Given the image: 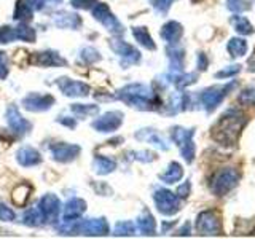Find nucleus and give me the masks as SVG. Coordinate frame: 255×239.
I'll return each mask as SVG.
<instances>
[{"label":"nucleus","mask_w":255,"mask_h":239,"mask_svg":"<svg viewBox=\"0 0 255 239\" xmlns=\"http://www.w3.org/2000/svg\"><path fill=\"white\" fill-rule=\"evenodd\" d=\"M247 123V117L238 109H230L212 127V139L223 147H233Z\"/></svg>","instance_id":"obj_1"},{"label":"nucleus","mask_w":255,"mask_h":239,"mask_svg":"<svg viewBox=\"0 0 255 239\" xmlns=\"http://www.w3.org/2000/svg\"><path fill=\"white\" fill-rule=\"evenodd\" d=\"M122 98L128 106L137 107L140 110H153L158 107V99L155 93L145 85H129L120 91Z\"/></svg>","instance_id":"obj_2"},{"label":"nucleus","mask_w":255,"mask_h":239,"mask_svg":"<svg viewBox=\"0 0 255 239\" xmlns=\"http://www.w3.org/2000/svg\"><path fill=\"white\" fill-rule=\"evenodd\" d=\"M239 182V172L235 167H225V169L219 171L214 175L211 182V190L215 196H225L230 193Z\"/></svg>","instance_id":"obj_3"},{"label":"nucleus","mask_w":255,"mask_h":239,"mask_svg":"<svg viewBox=\"0 0 255 239\" xmlns=\"http://www.w3.org/2000/svg\"><path fill=\"white\" fill-rule=\"evenodd\" d=\"M172 139L177 143V147L182 151V156L187 163H191L195 159V143H193V129H185V127L175 126L172 127Z\"/></svg>","instance_id":"obj_4"},{"label":"nucleus","mask_w":255,"mask_h":239,"mask_svg":"<svg viewBox=\"0 0 255 239\" xmlns=\"http://www.w3.org/2000/svg\"><path fill=\"white\" fill-rule=\"evenodd\" d=\"M196 230L199 235L203 236H217L222 231L220 225V217L217 211L214 209H207L201 212L196 219Z\"/></svg>","instance_id":"obj_5"},{"label":"nucleus","mask_w":255,"mask_h":239,"mask_svg":"<svg viewBox=\"0 0 255 239\" xmlns=\"http://www.w3.org/2000/svg\"><path fill=\"white\" fill-rule=\"evenodd\" d=\"M155 204L158 207V211L164 215H174L175 212L180 211V199L177 195H174L172 191L159 188L155 191L153 195Z\"/></svg>","instance_id":"obj_6"},{"label":"nucleus","mask_w":255,"mask_h":239,"mask_svg":"<svg viewBox=\"0 0 255 239\" xmlns=\"http://www.w3.org/2000/svg\"><path fill=\"white\" fill-rule=\"evenodd\" d=\"M236 86V82L230 83V85H223V86H211L204 90L201 93V102L206 110H214L215 107L219 106V104L227 98V94L233 90Z\"/></svg>","instance_id":"obj_7"},{"label":"nucleus","mask_w":255,"mask_h":239,"mask_svg":"<svg viewBox=\"0 0 255 239\" xmlns=\"http://www.w3.org/2000/svg\"><path fill=\"white\" fill-rule=\"evenodd\" d=\"M93 14H94V18L98 21H101L109 30L115 32V34H122L123 32L122 24H120L118 19L112 14V11L109 10V6L106 3H98V6L94 8Z\"/></svg>","instance_id":"obj_8"},{"label":"nucleus","mask_w":255,"mask_h":239,"mask_svg":"<svg viewBox=\"0 0 255 239\" xmlns=\"http://www.w3.org/2000/svg\"><path fill=\"white\" fill-rule=\"evenodd\" d=\"M59 207H61V203L54 195H45L42 199H40V204H38V209L42 212L43 219L48 222H54L58 219Z\"/></svg>","instance_id":"obj_9"},{"label":"nucleus","mask_w":255,"mask_h":239,"mask_svg":"<svg viewBox=\"0 0 255 239\" xmlns=\"http://www.w3.org/2000/svg\"><path fill=\"white\" fill-rule=\"evenodd\" d=\"M122 123H123V115L120 112H110V114H106L99 120H96L93 123V127H96L101 132H109L118 129Z\"/></svg>","instance_id":"obj_10"},{"label":"nucleus","mask_w":255,"mask_h":239,"mask_svg":"<svg viewBox=\"0 0 255 239\" xmlns=\"http://www.w3.org/2000/svg\"><path fill=\"white\" fill-rule=\"evenodd\" d=\"M54 99L51 96H43V94H29L26 99L22 101L24 109L30 112H42L53 106Z\"/></svg>","instance_id":"obj_11"},{"label":"nucleus","mask_w":255,"mask_h":239,"mask_svg":"<svg viewBox=\"0 0 255 239\" xmlns=\"http://www.w3.org/2000/svg\"><path fill=\"white\" fill-rule=\"evenodd\" d=\"M112 48H114L117 54H120L123 58V61H122L123 66L135 64V62H139V59H140V53L135 50L134 46L128 45L125 42H114V43H112Z\"/></svg>","instance_id":"obj_12"},{"label":"nucleus","mask_w":255,"mask_h":239,"mask_svg":"<svg viewBox=\"0 0 255 239\" xmlns=\"http://www.w3.org/2000/svg\"><path fill=\"white\" fill-rule=\"evenodd\" d=\"M6 120H8V124H10L11 129L18 134H26L30 129V123L21 117V114L14 106H11L6 110Z\"/></svg>","instance_id":"obj_13"},{"label":"nucleus","mask_w":255,"mask_h":239,"mask_svg":"<svg viewBox=\"0 0 255 239\" xmlns=\"http://www.w3.org/2000/svg\"><path fill=\"white\" fill-rule=\"evenodd\" d=\"M51 151L56 161L67 163V161H72V159L80 153V147L69 145V143H56V145L51 147Z\"/></svg>","instance_id":"obj_14"},{"label":"nucleus","mask_w":255,"mask_h":239,"mask_svg":"<svg viewBox=\"0 0 255 239\" xmlns=\"http://www.w3.org/2000/svg\"><path fill=\"white\" fill-rule=\"evenodd\" d=\"M58 86L61 88V91L66 96H86L90 93V86L82 83V82H74L69 78H61L58 82Z\"/></svg>","instance_id":"obj_15"},{"label":"nucleus","mask_w":255,"mask_h":239,"mask_svg":"<svg viewBox=\"0 0 255 239\" xmlns=\"http://www.w3.org/2000/svg\"><path fill=\"white\" fill-rule=\"evenodd\" d=\"M77 231H82L85 235H107L109 225L104 219H91L83 223H78Z\"/></svg>","instance_id":"obj_16"},{"label":"nucleus","mask_w":255,"mask_h":239,"mask_svg":"<svg viewBox=\"0 0 255 239\" xmlns=\"http://www.w3.org/2000/svg\"><path fill=\"white\" fill-rule=\"evenodd\" d=\"M86 209V203L80 198H74L64 207V220L66 222H74L82 215Z\"/></svg>","instance_id":"obj_17"},{"label":"nucleus","mask_w":255,"mask_h":239,"mask_svg":"<svg viewBox=\"0 0 255 239\" xmlns=\"http://www.w3.org/2000/svg\"><path fill=\"white\" fill-rule=\"evenodd\" d=\"M183 34V29L179 22L175 21H169L167 24H164L163 29H161V37L166 40L167 43H177L179 38Z\"/></svg>","instance_id":"obj_18"},{"label":"nucleus","mask_w":255,"mask_h":239,"mask_svg":"<svg viewBox=\"0 0 255 239\" xmlns=\"http://www.w3.org/2000/svg\"><path fill=\"white\" fill-rule=\"evenodd\" d=\"M40 161H42V156H40V153L34 148L26 147L18 151V163L21 166H34V164H38Z\"/></svg>","instance_id":"obj_19"},{"label":"nucleus","mask_w":255,"mask_h":239,"mask_svg":"<svg viewBox=\"0 0 255 239\" xmlns=\"http://www.w3.org/2000/svg\"><path fill=\"white\" fill-rule=\"evenodd\" d=\"M32 61H34L35 64H38V66H59V64L64 66V64H66V61H64L58 53H53V51L37 53L35 59L32 58Z\"/></svg>","instance_id":"obj_20"},{"label":"nucleus","mask_w":255,"mask_h":239,"mask_svg":"<svg viewBox=\"0 0 255 239\" xmlns=\"http://www.w3.org/2000/svg\"><path fill=\"white\" fill-rule=\"evenodd\" d=\"M137 139H140V140H148L150 143H153L155 147L161 148V150H167V148H169V147H167V143L164 142V139L156 131H153V129H142L140 132H137Z\"/></svg>","instance_id":"obj_21"},{"label":"nucleus","mask_w":255,"mask_h":239,"mask_svg":"<svg viewBox=\"0 0 255 239\" xmlns=\"http://www.w3.org/2000/svg\"><path fill=\"white\" fill-rule=\"evenodd\" d=\"M182 177H183V169L179 163H171L169 167L166 169V172H163L161 175H159V179L166 183H175V182H179Z\"/></svg>","instance_id":"obj_22"},{"label":"nucleus","mask_w":255,"mask_h":239,"mask_svg":"<svg viewBox=\"0 0 255 239\" xmlns=\"http://www.w3.org/2000/svg\"><path fill=\"white\" fill-rule=\"evenodd\" d=\"M231 26L236 29L238 34L241 35H252L254 34V26L249 22V19L244 18V16H233V18L230 19Z\"/></svg>","instance_id":"obj_23"},{"label":"nucleus","mask_w":255,"mask_h":239,"mask_svg":"<svg viewBox=\"0 0 255 239\" xmlns=\"http://www.w3.org/2000/svg\"><path fill=\"white\" fill-rule=\"evenodd\" d=\"M227 50L233 58H241L247 53V42L243 38H230L227 43Z\"/></svg>","instance_id":"obj_24"},{"label":"nucleus","mask_w":255,"mask_h":239,"mask_svg":"<svg viewBox=\"0 0 255 239\" xmlns=\"http://www.w3.org/2000/svg\"><path fill=\"white\" fill-rule=\"evenodd\" d=\"M30 191H32V187L27 185V183H21L18 185L11 193V199L16 206H24L27 203V199L30 196Z\"/></svg>","instance_id":"obj_25"},{"label":"nucleus","mask_w":255,"mask_h":239,"mask_svg":"<svg viewBox=\"0 0 255 239\" xmlns=\"http://www.w3.org/2000/svg\"><path fill=\"white\" fill-rule=\"evenodd\" d=\"M137 228L142 231L143 235H153L155 233V219L151 217V214L150 212H143L140 217L137 219Z\"/></svg>","instance_id":"obj_26"},{"label":"nucleus","mask_w":255,"mask_h":239,"mask_svg":"<svg viewBox=\"0 0 255 239\" xmlns=\"http://www.w3.org/2000/svg\"><path fill=\"white\" fill-rule=\"evenodd\" d=\"M132 34L135 37V40L142 45V46H145L148 48V50H155L156 45L153 43V40H151L150 34H148V30L145 27H134L132 30Z\"/></svg>","instance_id":"obj_27"},{"label":"nucleus","mask_w":255,"mask_h":239,"mask_svg":"<svg viewBox=\"0 0 255 239\" xmlns=\"http://www.w3.org/2000/svg\"><path fill=\"white\" fill-rule=\"evenodd\" d=\"M115 161L106 156H98L94 159V171L98 174H109L115 169Z\"/></svg>","instance_id":"obj_28"},{"label":"nucleus","mask_w":255,"mask_h":239,"mask_svg":"<svg viewBox=\"0 0 255 239\" xmlns=\"http://www.w3.org/2000/svg\"><path fill=\"white\" fill-rule=\"evenodd\" d=\"M80 18L78 14H70V13H61L56 16V24H58L59 27H78L80 26Z\"/></svg>","instance_id":"obj_29"},{"label":"nucleus","mask_w":255,"mask_h":239,"mask_svg":"<svg viewBox=\"0 0 255 239\" xmlns=\"http://www.w3.org/2000/svg\"><path fill=\"white\" fill-rule=\"evenodd\" d=\"M43 222H45V219L38 207L37 209H29L26 214H24V223H27L30 227H38V225H42Z\"/></svg>","instance_id":"obj_30"},{"label":"nucleus","mask_w":255,"mask_h":239,"mask_svg":"<svg viewBox=\"0 0 255 239\" xmlns=\"http://www.w3.org/2000/svg\"><path fill=\"white\" fill-rule=\"evenodd\" d=\"M14 18L19 21H29L32 18V8L26 2H18L14 10Z\"/></svg>","instance_id":"obj_31"},{"label":"nucleus","mask_w":255,"mask_h":239,"mask_svg":"<svg viewBox=\"0 0 255 239\" xmlns=\"http://www.w3.org/2000/svg\"><path fill=\"white\" fill-rule=\"evenodd\" d=\"M238 101L243 104V106H255V86H249L246 88V90H243L241 93H239V98Z\"/></svg>","instance_id":"obj_32"},{"label":"nucleus","mask_w":255,"mask_h":239,"mask_svg":"<svg viewBox=\"0 0 255 239\" xmlns=\"http://www.w3.org/2000/svg\"><path fill=\"white\" fill-rule=\"evenodd\" d=\"M14 34H16V38H21L24 42H34L35 40V30L27 26H22V24L18 29H14Z\"/></svg>","instance_id":"obj_33"},{"label":"nucleus","mask_w":255,"mask_h":239,"mask_svg":"<svg viewBox=\"0 0 255 239\" xmlns=\"http://www.w3.org/2000/svg\"><path fill=\"white\" fill-rule=\"evenodd\" d=\"M196 82V74H177V75H172V83L179 88H183V86H188L191 83Z\"/></svg>","instance_id":"obj_34"},{"label":"nucleus","mask_w":255,"mask_h":239,"mask_svg":"<svg viewBox=\"0 0 255 239\" xmlns=\"http://www.w3.org/2000/svg\"><path fill=\"white\" fill-rule=\"evenodd\" d=\"M227 6L235 13H243L251 8V0H227Z\"/></svg>","instance_id":"obj_35"},{"label":"nucleus","mask_w":255,"mask_h":239,"mask_svg":"<svg viewBox=\"0 0 255 239\" xmlns=\"http://www.w3.org/2000/svg\"><path fill=\"white\" fill-rule=\"evenodd\" d=\"M72 112L77 115H96L99 112V107L91 106V104H88V106H83V104H75V106H72Z\"/></svg>","instance_id":"obj_36"},{"label":"nucleus","mask_w":255,"mask_h":239,"mask_svg":"<svg viewBox=\"0 0 255 239\" xmlns=\"http://www.w3.org/2000/svg\"><path fill=\"white\" fill-rule=\"evenodd\" d=\"M169 53V59L172 61V67L177 69V70H182V66H183V51L182 50H167Z\"/></svg>","instance_id":"obj_37"},{"label":"nucleus","mask_w":255,"mask_h":239,"mask_svg":"<svg viewBox=\"0 0 255 239\" xmlns=\"http://www.w3.org/2000/svg\"><path fill=\"white\" fill-rule=\"evenodd\" d=\"M134 223L131 222H120L115 227V235H132L134 233Z\"/></svg>","instance_id":"obj_38"},{"label":"nucleus","mask_w":255,"mask_h":239,"mask_svg":"<svg viewBox=\"0 0 255 239\" xmlns=\"http://www.w3.org/2000/svg\"><path fill=\"white\" fill-rule=\"evenodd\" d=\"M239 72H241V66H239V64H235V66H230L227 69L217 72L215 77H217V78H227V77H233V75L239 74Z\"/></svg>","instance_id":"obj_39"},{"label":"nucleus","mask_w":255,"mask_h":239,"mask_svg":"<svg viewBox=\"0 0 255 239\" xmlns=\"http://www.w3.org/2000/svg\"><path fill=\"white\" fill-rule=\"evenodd\" d=\"M16 38V34H14V29L11 27H2L0 29V43H8L11 42V40Z\"/></svg>","instance_id":"obj_40"},{"label":"nucleus","mask_w":255,"mask_h":239,"mask_svg":"<svg viewBox=\"0 0 255 239\" xmlns=\"http://www.w3.org/2000/svg\"><path fill=\"white\" fill-rule=\"evenodd\" d=\"M0 220H2V222L14 220V212L11 209H8L5 204H0Z\"/></svg>","instance_id":"obj_41"},{"label":"nucleus","mask_w":255,"mask_h":239,"mask_svg":"<svg viewBox=\"0 0 255 239\" xmlns=\"http://www.w3.org/2000/svg\"><path fill=\"white\" fill-rule=\"evenodd\" d=\"M83 61H86V62H96L99 59V53L96 51V50H93V48H86V50H83Z\"/></svg>","instance_id":"obj_42"},{"label":"nucleus","mask_w":255,"mask_h":239,"mask_svg":"<svg viewBox=\"0 0 255 239\" xmlns=\"http://www.w3.org/2000/svg\"><path fill=\"white\" fill-rule=\"evenodd\" d=\"M98 0H72V5L77 6V8H91Z\"/></svg>","instance_id":"obj_43"},{"label":"nucleus","mask_w":255,"mask_h":239,"mask_svg":"<svg viewBox=\"0 0 255 239\" xmlns=\"http://www.w3.org/2000/svg\"><path fill=\"white\" fill-rule=\"evenodd\" d=\"M8 74V67H6V59L3 53H0V78H5Z\"/></svg>","instance_id":"obj_44"},{"label":"nucleus","mask_w":255,"mask_h":239,"mask_svg":"<svg viewBox=\"0 0 255 239\" xmlns=\"http://www.w3.org/2000/svg\"><path fill=\"white\" fill-rule=\"evenodd\" d=\"M177 195H179L180 198H187V196L190 195V182H185L183 185H180V187L177 188Z\"/></svg>","instance_id":"obj_45"},{"label":"nucleus","mask_w":255,"mask_h":239,"mask_svg":"<svg viewBox=\"0 0 255 239\" xmlns=\"http://www.w3.org/2000/svg\"><path fill=\"white\" fill-rule=\"evenodd\" d=\"M198 69L199 70H206L207 69V59H206L204 53H199V56H198Z\"/></svg>","instance_id":"obj_46"},{"label":"nucleus","mask_w":255,"mask_h":239,"mask_svg":"<svg viewBox=\"0 0 255 239\" xmlns=\"http://www.w3.org/2000/svg\"><path fill=\"white\" fill-rule=\"evenodd\" d=\"M43 2L45 0H26V3L30 6V8H35V10H38V8L43 6Z\"/></svg>","instance_id":"obj_47"},{"label":"nucleus","mask_w":255,"mask_h":239,"mask_svg":"<svg viewBox=\"0 0 255 239\" xmlns=\"http://www.w3.org/2000/svg\"><path fill=\"white\" fill-rule=\"evenodd\" d=\"M51 2H59V0H51Z\"/></svg>","instance_id":"obj_48"},{"label":"nucleus","mask_w":255,"mask_h":239,"mask_svg":"<svg viewBox=\"0 0 255 239\" xmlns=\"http://www.w3.org/2000/svg\"><path fill=\"white\" fill-rule=\"evenodd\" d=\"M193 2H201V0H193Z\"/></svg>","instance_id":"obj_49"}]
</instances>
